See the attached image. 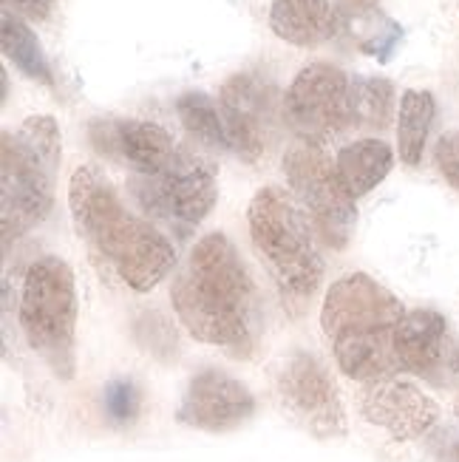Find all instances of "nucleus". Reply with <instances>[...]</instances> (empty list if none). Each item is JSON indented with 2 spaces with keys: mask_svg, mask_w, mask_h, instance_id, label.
Masks as SVG:
<instances>
[{
  "mask_svg": "<svg viewBox=\"0 0 459 462\" xmlns=\"http://www.w3.org/2000/svg\"><path fill=\"white\" fill-rule=\"evenodd\" d=\"M170 304L182 327L230 357H250L262 327L255 281L225 233L196 241L176 273Z\"/></svg>",
  "mask_w": 459,
  "mask_h": 462,
  "instance_id": "1",
  "label": "nucleus"
},
{
  "mask_svg": "<svg viewBox=\"0 0 459 462\" xmlns=\"http://www.w3.org/2000/svg\"><path fill=\"white\" fill-rule=\"evenodd\" d=\"M69 208L77 233L133 292H151L176 267V247L151 218L133 216L96 165L69 179Z\"/></svg>",
  "mask_w": 459,
  "mask_h": 462,
  "instance_id": "2",
  "label": "nucleus"
},
{
  "mask_svg": "<svg viewBox=\"0 0 459 462\" xmlns=\"http://www.w3.org/2000/svg\"><path fill=\"white\" fill-rule=\"evenodd\" d=\"M403 315L400 298L372 275L352 273L337 278L324 295L321 327L341 372L357 383H377L400 374L394 329Z\"/></svg>",
  "mask_w": 459,
  "mask_h": 462,
  "instance_id": "3",
  "label": "nucleus"
},
{
  "mask_svg": "<svg viewBox=\"0 0 459 462\" xmlns=\"http://www.w3.org/2000/svg\"><path fill=\"white\" fill-rule=\"evenodd\" d=\"M60 156L63 136L54 116H29L17 131L0 136V227L6 250L51 213Z\"/></svg>",
  "mask_w": 459,
  "mask_h": 462,
  "instance_id": "4",
  "label": "nucleus"
},
{
  "mask_svg": "<svg viewBox=\"0 0 459 462\" xmlns=\"http://www.w3.org/2000/svg\"><path fill=\"white\" fill-rule=\"evenodd\" d=\"M250 238L258 258L292 307H304L324 281L317 230L298 199L281 188H262L247 210Z\"/></svg>",
  "mask_w": 459,
  "mask_h": 462,
  "instance_id": "5",
  "label": "nucleus"
},
{
  "mask_svg": "<svg viewBox=\"0 0 459 462\" xmlns=\"http://www.w3.org/2000/svg\"><path fill=\"white\" fill-rule=\"evenodd\" d=\"M17 318L32 352L43 357L60 380H71L77 369V287L69 261L57 255L34 261L23 275Z\"/></svg>",
  "mask_w": 459,
  "mask_h": 462,
  "instance_id": "6",
  "label": "nucleus"
},
{
  "mask_svg": "<svg viewBox=\"0 0 459 462\" xmlns=\"http://www.w3.org/2000/svg\"><path fill=\"white\" fill-rule=\"evenodd\" d=\"M128 190L148 218L185 236L205 222L218 202V176L207 156L179 145L170 162L156 173H131Z\"/></svg>",
  "mask_w": 459,
  "mask_h": 462,
  "instance_id": "7",
  "label": "nucleus"
},
{
  "mask_svg": "<svg viewBox=\"0 0 459 462\" xmlns=\"http://www.w3.org/2000/svg\"><path fill=\"white\" fill-rule=\"evenodd\" d=\"M284 173L289 193L312 218L317 236L332 250H344L357 222V205L324 145L295 143L284 153Z\"/></svg>",
  "mask_w": 459,
  "mask_h": 462,
  "instance_id": "8",
  "label": "nucleus"
},
{
  "mask_svg": "<svg viewBox=\"0 0 459 462\" xmlns=\"http://www.w3.org/2000/svg\"><path fill=\"white\" fill-rule=\"evenodd\" d=\"M275 394L284 411L317 439L344 437L346 409L332 372L317 355L295 349L275 369Z\"/></svg>",
  "mask_w": 459,
  "mask_h": 462,
  "instance_id": "9",
  "label": "nucleus"
},
{
  "mask_svg": "<svg viewBox=\"0 0 459 462\" xmlns=\"http://www.w3.org/2000/svg\"><path fill=\"white\" fill-rule=\"evenodd\" d=\"M284 123L301 143L324 145L349 128V77L317 60L304 66L281 99Z\"/></svg>",
  "mask_w": 459,
  "mask_h": 462,
  "instance_id": "10",
  "label": "nucleus"
},
{
  "mask_svg": "<svg viewBox=\"0 0 459 462\" xmlns=\"http://www.w3.org/2000/svg\"><path fill=\"white\" fill-rule=\"evenodd\" d=\"M218 108L225 116L230 151L244 159L258 162L275 136L278 123V88L275 83L258 71H238L222 86Z\"/></svg>",
  "mask_w": 459,
  "mask_h": 462,
  "instance_id": "11",
  "label": "nucleus"
},
{
  "mask_svg": "<svg viewBox=\"0 0 459 462\" xmlns=\"http://www.w3.org/2000/svg\"><path fill=\"white\" fill-rule=\"evenodd\" d=\"M394 355L400 372L417 374L428 383L445 386L459 374V340L443 312L406 310L394 329Z\"/></svg>",
  "mask_w": 459,
  "mask_h": 462,
  "instance_id": "12",
  "label": "nucleus"
},
{
  "mask_svg": "<svg viewBox=\"0 0 459 462\" xmlns=\"http://www.w3.org/2000/svg\"><path fill=\"white\" fill-rule=\"evenodd\" d=\"M255 414L252 392L222 369H202L190 377V383L179 403L176 420L198 431H230Z\"/></svg>",
  "mask_w": 459,
  "mask_h": 462,
  "instance_id": "13",
  "label": "nucleus"
},
{
  "mask_svg": "<svg viewBox=\"0 0 459 462\" xmlns=\"http://www.w3.org/2000/svg\"><path fill=\"white\" fill-rule=\"evenodd\" d=\"M88 139L96 153L128 168L131 173L162 171L179 148L162 125L148 123V119L99 116L88 123Z\"/></svg>",
  "mask_w": 459,
  "mask_h": 462,
  "instance_id": "14",
  "label": "nucleus"
},
{
  "mask_svg": "<svg viewBox=\"0 0 459 462\" xmlns=\"http://www.w3.org/2000/svg\"><path fill=\"white\" fill-rule=\"evenodd\" d=\"M357 406L372 426L389 431V437L400 439V443L428 434L440 420L436 400L400 377L366 383L361 397H357Z\"/></svg>",
  "mask_w": 459,
  "mask_h": 462,
  "instance_id": "15",
  "label": "nucleus"
},
{
  "mask_svg": "<svg viewBox=\"0 0 459 462\" xmlns=\"http://www.w3.org/2000/svg\"><path fill=\"white\" fill-rule=\"evenodd\" d=\"M337 34L346 43L377 63H391L403 43V26L381 6V0H335Z\"/></svg>",
  "mask_w": 459,
  "mask_h": 462,
  "instance_id": "16",
  "label": "nucleus"
},
{
  "mask_svg": "<svg viewBox=\"0 0 459 462\" xmlns=\"http://www.w3.org/2000/svg\"><path fill=\"white\" fill-rule=\"evenodd\" d=\"M270 29L284 43L315 49L337 34V17L329 0H272Z\"/></svg>",
  "mask_w": 459,
  "mask_h": 462,
  "instance_id": "17",
  "label": "nucleus"
},
{
  "mask_svg": "<svg viewBox=\"0 0 459 462\" xmlns=\"http://www.w3.org/2000/svg\"><path fill=\"white\" fill-rule=\"evenodd\" d=\"M337 173H341L344 185L354 199L372 193L394 168V151L383 143V139H354V143L344 145L335 156Z\"/></svg>",
  "mask_w": 459,
  "mask_h": 462,
  "instance_id": "18",
  "label": "nucleus"
},
{
  "mask_svg": "<svg viewBox=\"0 0 459 462\" xmlns=\"http://www.w3.org/2000/svg\"><path fill=\"white\" fill-rule=\"evenodd\" d=\"M434 116H436V99L431 91L423 88L403 91L400 108H397V153H400L403 165L417 168L423 162Z\"/></svg>",
  "mask_w": 459,
  "mask_h": 462,
  "instance_id": "19",
  "label": "nucleus"
},
{
  "mask_svg": "<svg viewBox=\"0 0 459 462\" xmlns=\"http://www.w3.org/2000/svg\"><path fill=\"white\" fill-rule=\"evenodd\" d=\"M394 83L386 77H349V128L386 131L394 119Z\"/></svg>",
  "mask_w": 459,
  "mask_h": 462,
  "instance_id": "20",
  "label": "nucleus"
},
{
  "mask_svg": "<svg viewBox=\"0 0 459 462\" xmlns=\"http://www.w3.org/2000/svg\"><path fill=\"white\" fill-rule=\"evenodd\" d=\"M0 49H4L9 63L17 66L20 74H26L29 79L43 83V86L54 83L49 57H46L43 46H40L37 34L29 29L23 17H17L6 9L0 14Z\"/></svg>",
  "mask_w": 459,
  "mask_h": 462,
  "instance_id": "21",
  "label": "nucleus"
},
{
  "mask_svg": "<svg viewBox=\"0 0 459 462\" xmlns=\"http://www.w3.org/2000/svg\"><path fill=\"white\" fill-rule=\"evenodd\" d=\"M176 116L190 139L210 151H230L227 128L218 103L205 91H185L176 99Z\"/></svg>",
  "mask_w": 459,
  "mask_h": 462,
  "instance_id": "22",
  "label": "nucleus"
},
{
  "mask_svg": "<svg viewBox=\"0 0 459 462\" xmlns=\"http://www.w3.org/2000/svg\"><path fill=\"white\" fill-rule=\"evenodd\" d=\"M103 406L111 423L128 426L139 417V409H142V392H139V386L131 377H114L106 383Z\"/></svg>",
  "mask_w": 459,
  "mask_h": 462,
  "instance_id": "23",
  "label": "nucleus"
},
{
  "mask_svg": "<svg viewBox=\"0 0 459 462\" xmlns=\"http://www.w3.org/2000/svg\"><path fill=\"white\" fill-rule=\"evenodd\" d=\"M434 165L445 182L459 190V131H445L434 145Z\"/></svg>",
  "mask_w": 459,
  "mask_h": 462,
  "instance_id": "24",
  "label": "nucleus"
},
{
  "mask_svg": "<svg viewBox=\"0 0 459 462\" xmlns=\"http://www.w3.org/2000/svg\"><path fill=\"white\" fill-rule=\"evenodd\" d=\"M57 0H4V9L23 17V20H49V14L54 12Z\"/></svg>",
  "mask_w": 459,
  "mask_h": 462,
  "instance_id": "25",
  "label": "nucleus"
},
{
  "mask_svg": "<svg viewBox=\"0 0 459 462\" xmlns=\"http://www.w3.org/2000/svg\"><path fill=\"white\" fill-rule=\"evenodd\" d=\"M445 462H459V434H454L451 443L445 446Z\"/></svg>",
  "mask_w": 459,
  "mask_h": 462,
  "instance_id": "26",
  "label": "nucleus"
},
{
  "mask_svg": "<svg viewBox=\"0 0 459 462\" xmlns=\"http://www.w3.org/2000/svg\"><path fill=\"white\" fill-rule=\"evenodd\" d=\"M454 414L459 417V392H456V400H454Z\"/></svg>",
  "mask_w": 459,
  "mask_h": 462,
  "instance_id": "27",
  "label": "nucleus"
}]
</instances>
